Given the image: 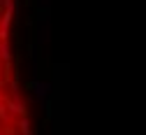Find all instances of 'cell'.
<instances>
[{"instance_id":"1","label":"cell","mask_w":146,"mask_h":135,"mask_svg":"<svg viewBox=\"0 0 146 135\" xmlns=\"http://www.w3.org/2000/svg\"><path fill=\"white\" fill-rule=\"evenodd\" d=\"M0 135H35L14 54V0H0Z\"/></svg>"}]
</instances>
